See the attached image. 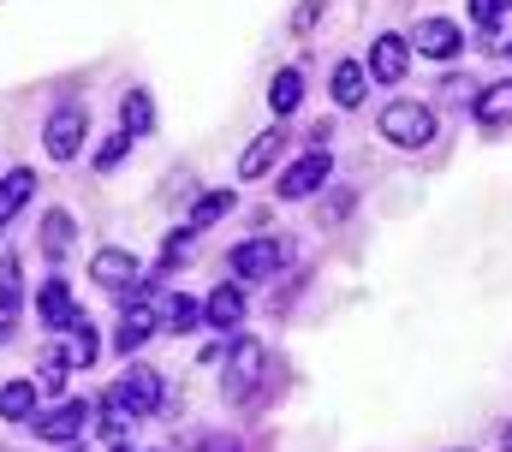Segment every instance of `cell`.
Returning <instances> with one entry per match:
<instances>
[{
    "label": "cell",
    "instance_id": "1",
    "mask_svg": "<svg viewBox=\"0 0 512 452\" xmlns=\"http://www.w3.org/2000/svg\"><path fill=\"white\" fill-rule=\"evenodd\" d=\"M84 137H90V113H84V102L54 108L48 113V125H42V149H48V161H78Z\"/></svg>",
    "mask_w": 512,
    "mask_h": 452
},
{
    "label": "cell",
    "instance_id": "2",
    "mask_svg": "<svg viewBox=\"0 0 512 452\" xmlns=\"http://www.w3.org/2000/svg\"><path fill=\"white\" fill-rule=\"evenodd\" d=\"M382 137L399 143V149H423V143L435 137V113L423 108V102H387L382 108Z\"/></svg>",
    "mask_w": 512,
    "mask_h": 452
},
{
    "label": "cell",
    "instance_id": "3",
    "mask_svg": "<svg viewBox=\"0 0 512 452\" xmlns=\"http://www.w3.org/2000/svg\"><path fill=\"white\" fill-rule=\"evenodd\" d=\"M90 417H96V411H90L84 399H66V405H54V411H36L30 429H36L42 441H66V447H78L84 429H90Z\"/></svg>",
    "mask_w": 512,
    "mask_h": 452
},
{
    "label": "cell",
    "instance_id": "4",
    "mask_svg": "<svg viewBox=\"0 0 512 452\" xmlns=\"http://www.w3.org/2000/svg\"><path fill=\"white\" fill-rule=\"evenodd\" d=\"M90 280H96V286H108V292H131V298H143L137 256L120 250V244H108V250H96V256H90Z\"/></svg>",
    "mask_w": 512,
    "mask_h": 452
},
{
    "label": "cell",
    "instance_id": "5",
    "mask_svg": "<svg viewBox=\"0 0 512 452\" xmlns=\"http://www.w3.org/2000/svg\"><path fill=\"white\" fill-rule=\"evenodd\" d=\"M328 173H334V161H328V149H310L304 161H292V167L280 173V185H274V191H280L286 203H298V197H316V191L328 185Z\"/></svg>",
    "mask_w": 512,
    "mask_h": 452
},
{
    "label": "cell",
    "instance_id": "6",
    "mask_svg": "<svg viewBox=\"0 0 512 452\" xmlns=\"http://www.w3.org/2000/svg\"><path fill=\"white\" fill-rule=\"evenodd\" d=\"M114 393L126 399L131 417H155V411H161V369H149V363H131L126 381H120Z\"/></svg>",
    "mask_w": 512,
    "mask_h": 452
},
{
    "label": "cell",
    "instance_id": "7",
    "mask_svg": "<svg viewBox=\"0 0 512 452\" xmlns=\"http://www.w3.org/2000/svg\"><path fill=\"white\" fill-rule=\"evenodd\" d=\"M262 363H268V351H262L256 339H239V345H233V357H227V393H233V399H245L256 381H262Z\"/></svg>",
    "mask_w": 512,
    "mask_h": 452
},
{
    "label": "cell",
    "instance_id": "8",
    "mask_svg": "<svg viewBox=\"0 0 512 452\" xmlns=\"http://www.w3.org/2000/svg\"><path fill=\"white\" fill-rule=\"evenodd\" d=\"M411 42H417V54H429V60H453V54L465 48V36H459L453 18H423V24L411 30Z\"/></svg>",
    "mask_w": 512,
    "mask_h": 452
},
{
    "label": "cell",
    "instance_id": "9",
    "mask_svg": "<svg viewBox=\"0 0 512 452\" xmlns=\"http://www.w3.org/2000/svg\"><path fill=\"white\" fill-rule=\"evenodd\" d=\"M280 256H286V250H280L274 238H245V244L233 250V274H239V280H268V274L280 268Z\"/></svg>",
    "mask_w": 512,
    "mask_h": 452
},
{
    "label": "cell",
    "instance_id": "10",
    "mask_svg": "<svg viewBox=\"0 0 512 452\" xmlns=\"http://www.w3.org/2000/svg\"><path fill=\"white\" fill-rule=\"evenodd\" d=\"M155 328H161V316H155L143 298H131L126 310H120V328H114V345H120V357H126V351H143Z\"/></svg>",
    "mask_w": 512,
    "mask_h": 452
},
{
    "label": "cell",
    "instance_id": "11",
    "mask_svg": "<svg viewBox=\"0 0 512 452\" xmlns=\"http://www.w3.org/2000/svg\"><path fill=\"white\" fill-rule=\"evenodd\" d=\"M405 66H411V42H405V36H376V48H370V78H376V84H399Z\"/></svg>",
    "mask_w": 512,
    "mask_h": 452
},
{
    "label": "cell",
    "instance_id": "12",
    "mask_svg": "<svg viewBox=\"0 0 512 452\" xmlns=\"http://www.w3.org/2000/svg\"><path fill=\"white\" fill-rule=\"evenodd\" d=\"M36 316H42L48 328H72V322H78L84 310L72 304V286H66V280H48V286L36 292Z\"/></svg>",
    "mask_w": 512,
    "mask_h": 452
},
{
    "label": "cell",
    "instance_id": "13",
    "mask_svg": "<svg viewBox=\"0 0 512 452\" xmlns=\"http://www.w3.org/2000/svg\"><path fill=\"white\" fill-rule=\"evenodd\" d=\"M280 149H286V131H280V125L256 131V137H251V149L239 155V173H245V179H262V173H268V167L280 161Z\"/></svg>",
    "mask_w": 512,
    "mask_h": 452
},
{
    "label": "cell",
    "instance_id": "14",
    "mask_svg": "<svg viewBox=\"0 0 512 452\" xmlns=\"http://www.w3.org/2000/svg\"><path fill=\"white\" fill-rule=\"evenodd\" d=\"M203 322H209V328H239V322H245V292H239V286H215L209 304H203Z\"/></svg>",
    "mask_w": 512,
    "mask_h": 452
},
{
    "label": "cell",
    "instance_id": "15",
    "mask_svg": "<svg viewBox=\"0 0 512 452\" xmlns=\"http://www.w3.org/2000/svg\"><path fill=\"white\" fill-rule=\"evenodd\" d=\"M36 399H42L36 381H6V387H0V417H6V423H30V417H36Z\"/></svg>",
    "mask_w": 512,
    "mask_h": 452
},
{
    "label": "cell",
    "instance_id": "16",
    "mask_svg": "<svg viewBox=\"0 0 512 452\" xmlns=\"http://www.w3.org/2000/svg\"><path fill=\"white\" fill-rule=\"evenodd\" d=\"M30 191H36V173H30V167H12V173L0 179V226L30 203Z\"/></svg>",
    "mask_w": 512,
    "mask_h": 452
},
{
    "label": "cell",
    "instance_id": "17",
    "mask_svg": "<svg viewBox=\"0 0 512 452\" xmlns=\"http://www.w3.org/2000/svg\"><path fill=\"white\" fill-rule=\"evenodd\" d=\"M120 131H126V137H149V131H155V102H149V90H126V102H120Z\"/></svg>",
    "mask_w": 512,
    "mask_h": 452
},
{
    "label": "cell",
    "instance_id": "18",
    "mask_svg": "<svg viewBox=\"0 0 512 452\" xmlns=\"http://www.w3.org/2000/svg\"><path fill=\"white\" fill-rule=\"evenodd\" d=\"M477 119H483L489 131L512 125V78H507V84H489V90H477Z\"/></svg>",
    "mask_w": 512,
    "mask_h": 452
},
{
    "label": "cell",
    "instance_id": "19",
    "mask_svg": "<svg viewBox=\"0 0 512 452\" xmlns=\"http://www.w3.org/2000/svg\"><path fill=\"white\" fill-rule=\"evenodd\" d=\"M60 357H66V369H90V363H96V328H90L84 316L66 328V351H60Z\"/></svg>",
    "mask_w": 512,
    "mask_h": 452
},
{
    "label": "cell",
    "instance_id": "20",
    "mask_svg": "<svg viewBox=\"0 0 512 452\" xmlns=\"http://www.w3.org/2000/svg\"><path fill=\"white\" fill-rule=\"evenodd\" d=\"M364 78H370V72H364L358 60H340V66H334V102H340V108H358V102H364Z\"/></svg>",
    "mask_w": 512,
    "mask_h": 452
},
{
    "label": "cell",
    "instance_id": "21",
    "mask_svg": "<svg viewBox=\"0 0 512 452\" xmlns=\"http://www.w3.org/2000/svg\"><path fill=\"white\" fill-rule=\"evenodd\" d=\"M298 102H304V78H298L292 66H286V72H274V84H268V108H274V113H292Z\"/></svg>",
    "mask_w": 512,
    "mask_h": 452
},
{
    "label": "cell",
    "instance_id": "22",
    "mask_svg": "<svg viewBox=\"0 0 512 452\" xmlns=\"http://www.w3.org/2000/svg\"><path fill=\"white\" fill-rule=\"evenodd\" d=\"M197 316H203V310H197L185 292H173V298L161 304V328H167V334H191V328H197Z\"/></svg>",
    "mask_w": 512,
    "mask_h": 452
},
{
    "label": "cell",
    "instance_id": "23",
    "mask_svg": "<svg viewBox=\"0 0 512 452\" xmlns=\"http://www.w3.org/2000/svg\"><path fill=\"white\" fill-rule=\"evenodd\" d=\"M24 286H18V256H0V316H18Z\"/></svg>",
    "mask_w": 512,
    "mask_h": 452
},
{
    "label": "cell",
    "instance_id": "24",
    "mask_svg": "<svg viewBox=\"0 0 512 452\" xmlns=\"http://www.w3.org/2000/svg\"><path fill=\"white\" fill-rule=\"evenodd\" d=\"M471 12H477V24L489 30V48H495L501 24H512V0H471Z\"/></svg>",
    "mask_w": 512,
    "mask_h": 452
},
{
    "label": "cell",
    "instance_id": "25",
    "mask_svg": "<svg viewBox=\"0 0 512 452\" xmlns=\"http://www.w3.org/2000/svg\"><path fill=\"white\" fill-rule=\"evenodd\" d=\"M66 244H72V215L54 209V215L42 221V250H48V256H66Z\"/></svg>",
    "mask_w": 512,
    "mask_h": 452
},
{
    "label": "cell",
    "instance_id": "26",
    "mask_svg": "<svg viewBox=\"0 0 512 452\" xmlns=\"http://www.w3.org/2000/svg\"><path fill=\"white\" fill-rule=\"evenodd\" d=\"M227 209H233V191H209V197L191 209V226H185V232H197V226H215Z\"/></svg>",
    "mask_w": 512,
    "mask_h": 452
},
{
    "label": "cell",
    "instance_id": "27",
    "mask_svg": "<svg viewBox=\"0 0 512 452\" xmlns=\"http://www.w3.org/2000/svg\"><path fill=\"white\" fill-rule=\"evenodd\" d=\"M131 423H137V417L126 411V399H120V393H108V399H102V429H108V435L120 441V435H126Z\"/></svg>",
    "mask_w": 512,
    "mask_h": 452
},
{
    "label": "cell",
    "instance_id": "28",
    "mask_svg": "<svg viewBox=\"0 0 512 452\" xmlns=\"http://www.w3.org/2000/svg\"><path fill=\"white\" fill-rule=\"evenodd\" d=\"M66 387V357L60 351H48L42 357V369H36V393H60Z\"/></svg>",
    "mask_w": 512,
    "mask_h": 452
},
{
    "label": "cell",
    "instance_id": "29",
    "mask_svg": "<svg viewBox=\"0 0 512 452\" xmlns=\"http://www.w3.org/2000/svg\"><path fill=\"white\" fill-rule=\"evenodd\" d=\"M126 149H131L126 131H120V137H108V143L96 149V167H102V173H108V167H120V161H126Z\"/></svg>",
    "mask_w": 512,
    "mask_h": 452
},
{
    "label": "cell",
    "instance_id": "30",
    "mask_svg": "<svg viewBox=\"0 0 512 452\" xmlns=\"http://www.w3.org/2000/svg\"><path fill=\"white\" fill-rule=\"evenodd\" d=\"M322 6H328V0H304V6H298V12H292V30H298V36H304V30H310V24H316V18H322Z\"/></svg>",
    "mask_w": 512,
    "mask_h": 452
},
{
    "label": "cell",
    "instance_id": "31",
    "mask_svg": "<svg viewBox=\"0 0 512 452\" xmlns=\"http://www.w3.org/2000/svg\"><path fill=\"white\" fill-rule=\"evenodd\" d=\"M441 90H447V96H453V102H471V96H477V84H471V78H447V84H441Z\"/></svg>",
    "mask_w": 512,
    "mask_h": 452
},
{
    "label": "cell",
    "instance_id": "32",
    "mask_svg": "<svg viewBox=\"0 0 512 452\" xmlns=\"http://www.w3.org/2000/svg\"><path fill=\"white\" fill-rule=\"evenodd\" d=\"M197 452H239V441H221V435H203V441H197Z\"/></svg>",
    "mask_w": 512,
    "mask_h": 452
},
{
    "label": "cell",
    "instance_id": "33",
    "mask_svg": "<svg viewBox=\"0 0 512 452\" xmlns=\"http://www.w3.org/2000/svg\"><path fill=\"white\" fill-rule=\"evenodd\" d=\"M501 447L512 452V417H507V423H501Z\"/></svg>",
    "mask_w": 512,
    "mask_h": 452
},
{
    "label": "cell",
    "instance_id": "34",
    "mask_svg": "<svg viewBox=\"0 0 512 452\" xmlns=\"http://www.w3.org/2000/svg\"><path fill=\"white\" fill-rule=\"evenodd\" d=\"M66 452H84V441H78V447H66Z\"/></svg>",
    "mask_w": 512,
    "mask_h": 452
},
{
    "label": "cell",
    "instance_id": "35",
    "mask_svg": "<svg viewBox=\"0 0 512 452\" xmlns=\"http://www.w3.org/2000/svg\"><path fill=\"white\" fill-rule=\"evenodd\" d=\"M114 452H126V447H114Z\"/></svg>",
    "mask_w": 512,
    "mask_h": 452
}]
</instances>
